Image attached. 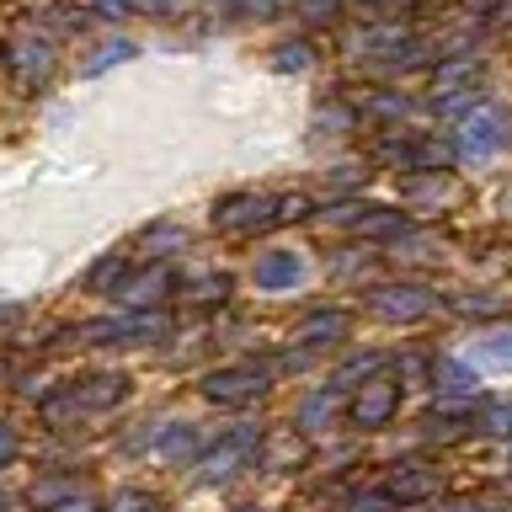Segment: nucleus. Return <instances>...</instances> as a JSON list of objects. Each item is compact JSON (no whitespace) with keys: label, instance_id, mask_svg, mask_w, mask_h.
<instances>
[{"label":"nucleus","instance_id":"5701e85b","mask_svg":"<svg viewBox=\"0 0 512 512\" xmlns=\"http://www.w3.org/2000/svg\"><path fill=\"white\" fill-rule=\"evenodd\" d=\"M70 411H80V406H75V395H48V400H43V416H48L54 427H59V422H70Z\"/></svg>","mask_w":512,"mask_h":512},{"label":"nucleus","instance_id":"dca6fc26","mask_svg":"<svg viewBox=\"0 0 512 512\" xmlns=\"http://www.w3.org/2000/svg\"><path fill=\"white\" fill-rule=\"evenodd\" d=\"M438 390H448V395H470V390H475V374H470L464 363L443 358V363H438Z\"/></svg>","mask_w":512,"mask_h":512},{"label":"nucleus","instance_id":"b1692460","mask_svg":"<svg viewBox=\"0 0 512 512\" xmlns=\"http://www.w3.org/2000/svg\"><path fill=\"white\" fill-rule=\"evenodd\" d=\"M118 272H128V256H107V262L91 272V288H112V278H118Z\"/></svg>","mask_w":512,"mask_h":512},{"label":"nucleus","instance_id":"f257e3e1","mask_svg":"<svg viewBox=\"0 0 512 512\" xmlns=\"http://www.w3.org/2000/svg\"><path fill=\"white\" fill-rule=\"evenodd\" d=\"M166 331H171L166 310H123V315L75 326V342H86V347H139V342H160Z\"/></svg>","mask_w":512,"mask_h":512},{"label":"nucleus","instance_id":"7ed1b4c3","mask_svg":"<svg viewBox=\"0 0 512 512\" xmlns=\"http://www.w3.org/2000/svg\"><path fill=\"white\" fill-rule=\"evenodd\" d=\"M395 406H400V384H395L390 374H374V379H368L358 395H352L347 416H352V427L374 432V427H384V422L395 416Z\"/></svg>","mask_w":512,"mask_h":512},{"label":"nucleus","instance_id":"423d86ee","mask_svg":"<svg viewBox=\"0 0 512 512\" xmlns=\"http://www.w3.org/2000/svg\"><path fill=\"white\" fill-rule=\"evenodd\" d=\"M432 491H438V475H432V464H422V459H400L395 470L384 475V496H390L395 507L427 502Z\"/></svg>","mask_w":512,"mask_h":512},{"label":"nucleus","instance_id":"412c9836","mask_svg":"<svg viewBox=\"0 0 512 512\" xmlns=\"http://www.w3.org/2000/svg\"><path fill=\"white\" fill-rule=\"evenodd\" d=\"M480 363H512V336H486V342L475 347Z\"/></svg>","mask_w":512,"mask_h":512},{"label":"nucleus","instance_id":"4468645a","mask_svg":"<svg viewBox=\"0 0 512 512\" xmlns=\"http://www.w3.org/2000/svg\"><path fill=\"white\" fill-rule=\"evenodd\" d=\"M11 64H16V75H22V80H38V75H48L54 54H48L43 43H11Z\"/></svg>","mask_w":512,"mask_h":512},{"label":"nucleus","instance_id":"f8f14e48","mask_svg":"<svg viewBox=\"0 0 512 512\" xmlns=\"http://www.w3.org/2000/svg\"><path fill=\"white\" fill-rule=\"evenodd\" d=\"M342 336H347V315H336V310H320L299 326L304 347H331V342H342Z\"/></svg>","mask_w":512,"mask_h":512},{"label":"nucleus","instance_id":"aec40b11","mask_svg":"<svg viewBox=\"0 0 512 512\" xmlns=\"http://www.w3.org/2000/svg\"><path fill=\"white\" fill-rule=\"evenodd\" d=\"M118 59H134V43H107V48H96L91 64H86V75H102V70H112Z\"/></svg>","mask_w":512,"mask_h":512},{"label":"nucleus","instance_id":"2eb2a0df","mask_svg":"<svg viewBox=\"0 0 512 512\" xmlns=\"http://www.w3.org/2000/svg\"><path fill=\"white\" fill-rule=\"evenodd\" d=\"M480 427L496 432V438H512V395L486 400V406H480Z\"/></svg>","mask_w":512,"mask_h":512},{"label":"nucleus","instance_id":"7c9ffc66","mask_svg":"<svg viewBox=\"0 0 512 512\" xmlns=\"http://www.w3.org/2000/svg\"><path fill=\"white\" fill-rule=\"evenodd\" d=\"M128 6H134V0H91L96 16H128Z\"/></svg>","mask_w":512,"mask_h":512},{"label":"nucleus","instance_id":"2f4dec72","mask_svg":"<svg viewBox=\"0 0 512 512\" xmlns=\"http://www.w3.org/2000/svg\"><path fill=\"white\" fill-rule=\"evenodd\" d=\"M278 208H283L278 219H299V214H310V203H304V198H283Z\"/></svg>","mask_w":512,"mask_h":512},{"label":"nucleus","instance_id":"f3484780","mask_svg":"<svg viewBox=\"0 0 512 512\" xmlns=\"http://www.w3.org/2000/svg\"><path fill=\"white\" fill-rule=\"evenodd\" d=\"M70 496H80L75 491V480H38V486H32V507H59V502H70Z\"/></svg>","mask_w":512,"mask_h":512},{"label":"nucleus","instance_id":"1a4fd4ad","mask_svg":"<svg viewBox=\"0 0 512 512\" xmlns=\"http://www.w3.org/2000/svg\"><path fill=\"white\" fill-rule=\"evenodd\" d=\"M123 390H128V384H123L118 374H91V379H80L70 395H75L80 411H112V406L123 400Z\"/></svg>","mask_w":512,"mask_h":512},{"label":"nucleus","instance_id":"bb28decb","mask_svg":"<svg viewBox=\"0 0 512 512\" xmlns=\"http://www.w3.org/2000/svg\"><path fill=\"white\" fill-rule=\"evenodd\" d=\"M16 448H22V438H16V427L6 422V416H0V470H6V464L16 459Z\"/></svg>","mask_w":512,"mask_h":512},{"label":"nucleus","instance_id":"20e7f679","mask_svg":"<svg viewBox=\"0 0 512 512\" xmlns=\"http://www.w3.org/2000/svg\"><path fill=\"white\" fill-rule=\"evenodd\" d=\"M432 304H438V294H432L427 283H384V288H374V315L379 320H422V315H432Z\"/></svg>","mask_w":512,"mask_h":512},{"label":"nucleus","instance_id":"f704fd0d","mask_svg":"<svg viewBox=\"0 0 512 512\" xmlns=\"http://www.w3.org/2000/svg\"><path fill=\"white\" fill-rule=\"evenodd\" d=\"M144 6H155V11H166V6H171V0H144Z\"/></svg>","mask_w":512,"mask_h":512},{"label":"nucleus","instance_id":"72a5a7b5","mask_svg":"<svg viewBox=\"0 0 512 512\" xmlns=\"http://www.w3.org/2000/svg\"><path fill=\"white\" fill-rule=\"evenodd\" d=\"M16 315H22V310H16V304H6V310H0V331H6V326H11Z\"/></svg>","mask_w":512,"mask_h":512},{"label":"nucleus","instance_id":"a211bd4d","mask_svg":"<svg viewBox=\"0 0 512 512\" xmlns=\"http://www.w3.org/2000/svg\"><path fill=\"white\" fill-rule=\"evenodd\" d=\"M374 374H379V358H374V352H368V358H352L347 368H336V379H331V390H336V395H342V384H358V379L368 384V379H374Z\"/></svg>","mask_w":512,"mask_h":512},{"label":"nucleus","instance_id":"473e14b6","mask_svg":"<svg viewBox=\"0 0 512 512\" xmlns=\"http://www.w3.org/2000/svg\"><path fill=\"white\" fill-rule=\"evenodd\" d=\"M464 310H475V315H496V310H502V304H496V299H475V304L464 299Z\"/></svg>","mask_w":512,"mask_h":512},{"label":"nucleus","instance_id":"e433bc0d","mask_svg":"<svg viewBox=\"0 0 512 512\" xmlns=\"http://www.w3.org/2000/svg\"><path fill=\"white\" fill-rule=\"evenodd\" d=\"M507 16H512V6H507Z\"/></svg>","mask_w":512,"mask_h":512},{"label":"nucleus","instance_id":"ddd939ff","mask_svg":"<svg viewBox=\"0 0 512 512\" xmlns=\"http://www.w3.org/2000/svg\"><path fill=\"white\" fill-rule=\"evenodd\" d=\"M155 448H160L166 459H176V464H192V459H198V432H192L187 422H176V427H166V432L155 438Z\"/></svg>","mask_w":512,"mask_h":512},{"label":"nucleus","instance_id":"4be33fe9","mask_svg":"<svg viewBox=\"0 0 512 512\" xmlns=\"http://www.w3.org/2000/svg\"><path fill=\"white\" fill-rule=\"evenodd\" d=\"M107 512H155V496L150 491H123Z\"/></svg>","mask_w":512,"mask_h":512},{"label":"nucleus","instance_id":"9b49d317","mask_svg":"<svg viewBox=\"0 0 512 512\" xmlns=\"http://www.w3.org/2000/svg\"><path fill=\"white\" fill-rule=\"evenodd\" d=\"M272 198H235V203H224V224H230V230H256V224H272L278 214H272Z\"/></svg>","mask_w":512,"mask_h":512},{"label":"nucleus","instance_id":"f03ea898","mask_svg":"<svg viewBox=\"0 0 512 512\" xmlns=\"http://www.w3.org/2000/svg\"><path fill=\"white\" fill-rule=\"evenodd\" d=\"M267 368L256 363H230V368H214V374H203V395L214 400V406H246L267 390Z\"/></svg>","mask_w":512,"mask_h":512},{"label":"nucleus","instance_id":"6ab92c4d","mask_svg":"<svg viewBox=\"0 0 512 512\" xmlns=\"http://www.w3.org/2000/svg\"><path fill=\"white\" fill-rule=\"evenodd\" d=\"M331 406H336V390H320V395H310V400L299 406V427H320Z\"/></svg>","mask_w":512,"mask_h":512},{"label":"nucleus","instance_id":"cd10ccee","mask_svg":"<svg viewBox=\"0 0 512 512\" xmlns=\"http://www.w3.org/2000/svg\"><path fill=\"white\" fill-rule=\"evenodd\" d=\"M310 64V48H283L278 54V70H304Z\"/></svg>","mask_w":512,"mask_h":512},{"label":"nucleus","instance_id":"c756f323","mask_svg":"<svg viewBox=\"0 0 512 512\" xmlns=\"http://www.w3.org/2000/svg\"><path fill=\"white\" fill-rule=\"evenodd\" d=\"M48 512H102V507H96L86 491H80V496H70V502H59V507H48Z\"/></svg>","mask_w":512,"mask_h":512},{"label":"nucleus","instance_id":"0eeeda50","mask_svg":"<svg viewBox=\"0 0 512 512\" xmlns=\"http://www.w3.org/2000/svg\"><path fill=\"white\" fill-rule=\"evenodd\" d=\"M502 144H507V118L496 107H480V112L464 118V128H459V150L464 155H491V150H502Z\"/></svg>","mask_w":512,"mask_h":512},{"label":"nucleus","instance_id":"39448f33","mask_svg":"<svg viewBox=\"0 0 512 512\" xmlns=\"http://www.w3.org/2000/svg\"><path fill=\"white\" fill-rule=\"evenodd\" d=\"M251 448H256V427H240V432H230V438H219V443L198 459V480H203V486H214V480L235 475L240 464H246Z\"/></svg>","mask_w":512,"mask_h":512},{"label":"nucleus","instance_id":"c9c22d12","mask_svg":"<svg viewBox=\"0 0 512 512\" xmlns=\"http://www.w3.org/2000/svg\"><path fill=\"white\" fill-rule=\"evenodd\" d=\"M240 512H262V507H240Z\"/></svg>","mask_w":512,"mask_h":512},{"label":"nucleus","instance_id":"c85d7f7f","mask_svg":"<svg viewBox=\"0 0 512 512\" xmlns=\"http://www.w3.org/2000/svg\"><path fill=\"white\" fill-rule=\"evenodd\" d=\"M390 507H395V502H390L384 491H379V496H358V502H352V512H390Z\"/></svg>","mask_w":512,"mask_h":512},{"label":"nucleus","instance_id":"393cba45","mask_svg":"<svg viewBox=\"0 0 512 512\" xmlns=\"http://www.w3.org/2000/svg\"><path fill=\"white\" fill-rule=\"evenodd\" d=\"M144 246H182V230H176V224H150V230H144Z\"/></svg>","mask_w":512,"mask_h":512},{"label":"nucleus","instance_id":"6e6552de","mask_svg":"<svg viewBox=\"0 0 512 512\" xmlns=\"http://www.w3.org/2000/svg\"><path fill=\"white\" fill-rule=\"evenodd\" d=\"M171 294V272L166 267H144V272H128L118 283V299L123 310H155V299Z\"/></svg>","mask_w":512,"mask_h":512},{"label":"nucleus","instance_id":"9d476101","mask_svg":"<svg viewBox=\"0 0 512 512\" xmlns=\"http://www.w3.org/2000/svg\"><path fill=\"white\" fill-rule=\"evenodd\" d=\"M304 262L294 251H267L262 262H256V288H267V294H278V288H294L299 283Z\"/></svg>","mask_w":512,"mask_h":512},{"label":"nucleus","instance_id":"a878e982","mask_svg":"<svg viewBox=\"0 0 512 512\" xmlns=\"http://www.w3.org/2000/svg\"><path fill=\"white\" fill-rule=\"evenodd\" d=\"M299 11L310 16V22H331V16L342 11V0H299Z\"/></svg>","mask_w":512,"mask_h":512}]
</instances>
